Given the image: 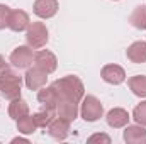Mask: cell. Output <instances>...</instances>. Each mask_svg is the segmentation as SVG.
<instances>
[{
	"label": "cell",
	"mask_w": 146,
	"mask_h": 144,
	"mask_svg": "<svg viewBox=\"0 0 146 144\" xmlns=\"http://www.w3.org/2000/svg\"><path fill=\"white\" fill-rule=\"evenodd\" d=\"M54 93H56V104L65 100V102H75V104H80L82 98L85 97V87L82 83V80L78 76H63L60 80H54L51 83Z\"/></svg>",
	"instance_id": "1"
},
{
	"label": "cell",
	"mask_w": 146,
	"mask_h": 144,
	"mask_svg": "<svg viewBox=\"0 0 146 144\" xmlns=\"http://www.w3.org/2000/svg\"><path fill=\"white\" fill-rule=\"evenodd\" d=\"M21 87H22V76L14 70L7 68L0 73V95L7 100H14L21 97Z\"/></svg>",
	"instance_id": "2"
},
{
	"label": "cell",
	"mask_w": 146,
	"mask_h": 144,
	"mask_svg": "<svg viewBox=\"0 0 146 144\" xmlns=\"http://www.w3.org/2000/svg\"><path fill=\"white\" fill-rule=\"evenodd\" d=\"M48 27L44 22H33L29 24L27 27V32H26V41H27V46H31L33 49H41L48 44Z\"/></svg>",
	"instance_id": "3"
},
{
	"label": "cell",
	"mask_w": 146,
	"mask_h": 144,
	"mask_svg": "<svg viewBox=\"0 0 146 144\" xmlns=\"http://www.w3.org/2000/svg\"><path fill=\"white\" fill-rule=\"evenodd\" d=\"M80 115L85 122H95L104 115V107L100 100L94 95H87L82 98V107H80Z\"/></svg>",
	"instance_id": "4"
},
{
	"label": "cell",
	"mask_w": 146,
	"mask_h": 144,
	"mask_svg": "<svg viewBox=\"0 0 146 144\" xmlns=\"http://www.w3.org/2000/svg\"><path fill=\"white\" fill-rule=\"evenodd\" d=\"M34 51L31 46H19L15 48L12 53H10V65L14 68H19V70H27L33 63H34Z\"/></svg>",
	"instance_id": "5"
},
{
	"label": "cell",
	"mask_w": 146,
	"mask_h": 144,
	"mask_svg": "<svg viewBox=\"0 0 146 144\" xmlns=\"http://www.w3.org/2000/svg\"><path fill=\"white\" fill-rule=\"evenodd\" d=\"M70 120H66V119H61V117H54L49 124H48V127H46V132L53 137V139H56V141H65L66 137H68V134H70Z\"/></svg>",
	"instance_id": "6"
},
{
	"label": "cell",
	"mask_w": 146,
	"mask_h": 144,
	"mask_svg": "<svg viewBox=\"0 0 146 144\" xmlns=\"http://www.w3.org/2000/svg\"><path fill=\"white\" fill-rule=\"evenodd\" d=\"M24 81H26V87L29 88V90H39V88H42L44 85H46V81H48V73L42 71L41 68H37V66H29L27 68V71L24 75Z\"/></svg>",
	"instance_id": "7"
},
{
	"label": "cell",
	"mask_w": 146,
	"mask_h": 144,
	"mask_svg": "<svg viewBox=\"0 0 146 144\" xmlns=\"http://www.w3.org/2000/svg\"><path fill=\"white\" fill-rule=\"evenodd\" d=\"M34 66L41 68L42 71H46L48 75L53 73L58 66V59L54 56V53L48 51V49H41L34 54Z\"/></svg>",
	"instance_id": "8"
},
{
	"label": "cell",
	"mask_w": 146,
	"mask_h": 144,
	"mask_svg": "<svg viewBox=\"0 0 146 144\" xmlns=\"http://www.w3.org/2000/svg\"><path fill=\"white\" fill-rule=\"evenodd\" d=\"M58 0H36L33 5V12L41 19H51L58 12Z\"/></svg>",
	"instance_id": "9"
},
{
	"label": "cell",
	"mask_w": 146,
	"mask_h": 144,
	"mask_svg": "<svg viewBox=\"0 0 146 144\" xmlns=\"http://www.w3.org/2000/svg\"><path fill=\"white\" fill-rule=\"evenodd\" d=\"M129 119H131L129 112L126 108H121V107H115V108H112V110H109V114L106 117L109 127H112V129H122V127H126L129 124Z\"/></svg>",
	"instance_id": "10"
},
{
	"label": "cell",
	"mask_w": 146,
	"mask_h": 144,
	"mask_svg": "<svg viewBox=\"0 0 146 144\" xmlns=\"http://www.w3.org/2000/svg\"><path fill=\"white\" fill-rule=\"evenodd\" d=\"M100 76L104 81H107L110 85H121L126 80V71L119 65H106L100 71Z\"/></svg>",
	"instance_id": "11"
},
{
	"label": "cell",
	"mask_w": 146,
	"mask_h": 144,
	"mask_svg": "<svg viewBox=\"0 0 146 144\" xmlns=\"http://www.w3.org/2000/svg\"><path fill=\"white\" fill-rule=\"evenodd\" d=\"M31 20H29V15L27 12L24 10H12L10 12V17H9V29L14 31V32H22V31H27Z\"/></svg>",
	"instance_id": "12"
},
{
	"label": "cell",
	"mask_w": 146,
	"mask_h": 144,
	"mask_svg": "<svg viewBox=\"0 0 146 144\" xmlns=\"http://www.w3.org/2000/svg\"><path fill=\"white\" fill-rule=\"evenodd\" d=\"M124 141L127 144H146V129L145 126H126L124 129Z\"/></svg>",
	"instance_id": "13"
},
{
	"label": "cell",
	"mask_w": 146,
	"mask_h": 144,
	"mask_svg": "<svg viewBox=\"0 0 146 144\" xmlns=\"http://www.w3.org/2000/svg\"><path fill=\"white\" fill-rule=\"evenodd\" d=\"M127 59L131 63H136V65H141V63H146V42L145 41H136L133 42L127 51Z\"/></svg>",
	"instance_id": "14"
},
{
	"label": "cell",
	"mask_w": 146,
	"mask_h": 144,
	"mask_svg": "<svg viewBox=\"0 0 146 144\" xmlns=\"http://www.w3.org/2000/svg\"><path fill=\"white\" fill-rule=\"evenodd\" d=\"M78 104H75V102H65V100H61V102H58L56 104V108H54V114L58 115V117H61V119H66V120H70L73 122L76 117H78Z\"/></svg>",
	"instance_id": "15"
},
{
	"label": "cell",
	"mask_w": 146,
	"mask_h": 144,
	"mask_svg": "<svg viewBox=\"0 0 146 144\" xmlns=\"http://www.w3.org/2000/svg\"><path fill=\"white\" fill-rule=\"evenodd\" d=\"M26 115H29V105L26 100H22L21 97L10 100V104H9V117L10 119L19 120L21 117H26Z\"/></svg>",
	"instance_id": "16"
},
{
	"label": "cell",
	"mask_w": 146,
	"mask_h": 144,
	"mask_svg": "<svg viewBox=\"0 0 146 144\" xmlns=\"http://www.w3.org/2000/svg\"><path fill=\"white\" fill-rule=\"evenodd\" d=\"M37 100H39V104H41L44 108L54 110V108H56V100H58V98H56V93H54L53 87L49 85V87L39 88V92H37Z\"/></svg>",
	"instance_id": "17"
},
{
	"label": "cell",
	"mask_w": 146,
	"mask_h": 144,
	"mask_svg": "<svg viewBox=\"0 0 146 144\" xmlns=\"http://www.w3.org/2000/svg\"><path fill=\"white\" fill-rule=\"evenodd\" d=\"M127 85H129V90L139 97V98H145L146 97V75H136V76H131L127 80Z\"/></svg>",
	"instance_id": "18"
},
{
	"label": "cell",
	"mask_w": 146,
	"mask_h": 144,
	"mask_svg": "<svg viewBox=\"0 0 146 144\" xmlns=\"http://www.w3.org/2000/svg\"><path fill=\"white\" fill-rule=\"evenodd\" d=\"M129 22L133 27L146 31V5H138L133 10V14L129 15Z\"/></svg>",
	"instance_id": "19"
},
{
	"label": "cell",
	"mask_w": 146,
	"mask_h": 144,
	"mask_svg": "<svg viewBox=\"0 0 146 144\" xmlns=\"http://www.w3.org/2000/svg\"><path fill=\"white\" fill-rule=\"evenodd\" d=\"M34 122H36L37 127H41V129H46L48 127V124L56 117V114H54V110H49V108H42V110H39L36 112L34 115Z\"/></svg>",
	"instance_id": "20"
},
{
	"label": "cell",
	"mask_w": 146,
	"mask_h": 144,
	"mask_svg": "<svg viewBox=\"0 0 146 144\" xmlns=\"http://www.w3.org/2000/svg\"><path fill=\"white\" fill-rule=\"evenodd\" d=\"M37 129L36 122H34V117H31V115H26V117H21L19 120H17V131L21 132V134H33L34 131Z\"/></svg>",
	"instance_id": "21"
},
{
	"label": "cell",
	"mask_w": 146,
	"mask_h": 144,
	"mask_svg": "<svg viewBox=\"0 0 146 144\" xmlns=\"http://www.w3.org/2000/svg\"><path fill=\"white\" fill-rule=\"evenodd\" d=\"M133 119L136 120V124L139 126H146V100L138 104L134 110H133Z\"/></svg>",
	"instance_id": "22"
},
{
	"label": "cell",
	"mask_w": 146,
	"mask_h": 144,
	"mask_svg": "<svg viewBox=\"0 0 146 144\" xmlns=\"http://www.w3.org/2000/svg\"><path fill=\"white\" fill-rule=\"evenodd\" d=\"M10 7L0 3V29H5L9 27V17H10Z\"/></svg>",
	"instance_id": "23"
},
{
	"label": "cell",
	"mask_w": 146,
	"mask_h": 144,
	"mask_svg": "<svg viewBox=\"0 0 146 144\" xmlns=\"http://www.w3.org/2000/svg\"><path fill=\"white\" fill-rule=\"evenodd\" d=\"M95 141H104V143H110V137L106 134H94L88 137V143H95Z\"/></svg>",
	"instance_id": "24"
},
{
	"label": "cell",
	"mask_w": 146,
	"mask_h": 144,
	"mask_svg": "<svg viewBox=\"0 0 146 144\" xmlns=\"http://www.w3.org/2000/svg\"><path fill=\"white\" fill-rule=\"evenodd\" d=\"M7 68H9V63H7V61H5V58H3V56L0 54V73L5 71Z\"/></svg>",
	"instance_id": "25"
}]
</instances>
